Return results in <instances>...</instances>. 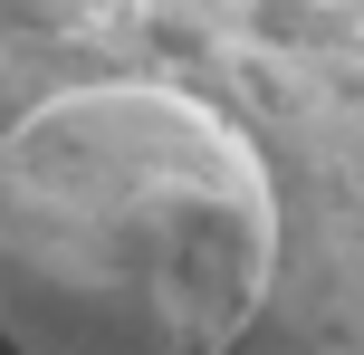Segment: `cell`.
Segmentation results:
<instances>
[{"label":"cell","instance_id":"obj_1","mask_svg":"<svg viewBox=\"0 0 364 355\" xmlns=\"http://www.w3.org/2000/svg\"><path fill=\"white\" fill-rule=\"evenodd\" d=\"M0 355H364V0H0Z\"/></svg>","mask_w":364,"mask_h":355}]
</instances>
